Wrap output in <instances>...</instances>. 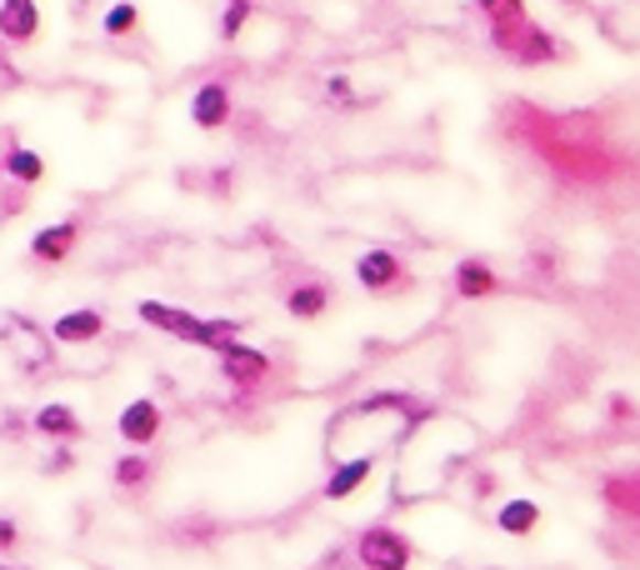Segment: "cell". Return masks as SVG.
<instances>
[{
  "label": "cell",
  "instance_id": "cell-18",
  "mask_svg": "<svg viewBox=\"0 0 640 570\" xmlns=\"http://www.w3.org/2000/svg\"><path fill=\"white\" fill-rule=\"evenodd\" d=\"M496 526H500V536H531L541 526V506L535 501H500Z\"/></svg>",
  "mask_w": 640,
  "mask_h": 570
},
{
  "label": "cell",
  "instance_id": "cell-7",
  "mask_svg": "<svg viewBox=\"0 0 640 570\" xmlns=\"http://www.w3.org/2000/svg\"><path fill=\"white\" fill-rule=\"evenodd\" d=\"M506 61L525 65V71H535V65H555V61H565V41H561L555 31H545L541 21H525Z\"/></svg>",
  "mask_w": 640,
  "mask_h": 570
},
{
  "label": "cell",
  "instance_id": "cell-15",
  "mask_svg": "<svg viewBox=\"0 0 640 570\" xmlns=\"http://www.w3.org/2000/svg\"><path fill=\"white\" fill-rule=\"evenodd\" d=\"M285 311H291L295 321H321V315L330 311V286L326 280H301V286H291V291H285Z\"/></svg>",
  "mask_w": 640,
  "mask_h": 570
},
{
  "label": "cell",
  "instance_id": "cell-27",
  "mask_svg": "<svg viewBox=\"0 0 640 570\" xmlns=\"http://www.w3.org/2000/svg\"><path fill=\"white\" fill-rule=\"evenodd\" d=\"M565 6H581V0H565Z\"/></svg>",
  "mask_w": 640,
  "mask_h": 570
},
{
  "label": "cell",
  "instance_id": "cell-4",
  "mask_svg": "<svg viewBox=\"0 0 640 570\" xmlns=\"http://www.w3.org/2000/svg\"><path fill=\"white\" fill-rule=\"evenodd\" d=\"M356 286L366 295H401V291H411V266L395 250L376 246L356 260Z\"/></svg>",
  "mask_w": 640,
  "mask_h": 570
},
{
  "label": "cell",
  "instance_id": "cell-2",
  "mask_svg": "<svg viewBox=\"0 0 640 570\" xmlns=\"http://www.w3.org/2000/svg\"><path fill=\"white\" fill-rule=\"evenodd\" d=\"M135 315H141L151 331L175 335V341H185V345H206V351H220V345H230L240 335V321H206V315L181 311V305H165V301H141Z\"/></svg>",
  "mask_w": 640,
  "mask_h": 570
},
{
  "label": "cell",
  "instance_id": "cell-14",
  "mask_svg": "<svg viewBox=\"0 0 640 570\" xmlns=\"http://www.w3.org/2000/svg\"><path fill=\"white\" fill-rule=\"evenodd\" d=\"M31 426L45 435V441H55V445H70V441H80V435H86L80 416L66 406V400H51V406H41V410H35Z\"/></svg>",
  "mask_w": 640,
  "mask_h": 570
},
{
  "label": "cell",
  "instance_id": "cell-8",
  "mask_svg": "<svg viewBox=\"0 0 640 570\" xmlns=\"http://www.w3.org/2000/svg\"><path fill=\"white\" fill-rule=\"evenodd\" d=\"M80 246V221H51V226H41L31 236V260L35 266H66L70 256H76Z\"/></svg>",
  "mask_w": 640,
  "mask_h": 570
},
{
  "label": "cell",
  "instance_id": "cell-23",
  "mask_svg": "<svg viewBox=\"0 0 640 570\" xmlns=\"http://www.w3.org/2000/svg\"><path fill=\"white\" fill-rule=\"evenodd\" d=\"M15 546H21V526L11 516H0V556H11Z\"/></svg>",
  "mask_w": 640,
  "mask_h": 570
},
{
  "label": "cell",
  "instance_id": "cell-16",
  "mask_svg": "<svg viewBox=\"0 0 640 570\" xmlns=\"http://www.w3.org/2000/svg\"><path fill=\"white\" fill-rule=\"evenodd\" d=\"M370 471H376V455H356V461H340L336 471H330V481H326V501H350V495L360 491V485L370 481Z\"/></svg>",
  "mask_w": 640,
  "mask_h": 570
},
{
  "label": "cell",
  "instance_id": "cell-12",
  "mask_svg": "<svg viewBox=\"0 0 640 570\" xmlns=\"http://www.w3.org/2000/svg\"><path fill=\"white\" fill-rule=\"evenodd\" d=\"M0 41L21 45V51L41 41V6L35 0H0Z\"/></svg>",
  "mask_w": 640,
  "mask_h": 570
},
{
  "label": "cell",
  "instance_id": "cell-20",
  "mask_svg": "<svg viewBox=\"0 0 640 570\" xmlns=\"http://www.w3.org/2000/svg\"><path fill=\"white\" fill-rule=\"evenodd\" d=\"M110 475H116L120 491H145V485H151V475H155V465H151V455H145V451H131V455H120Z\"/></svg>",
  "mask_w": 640,
  "mask_h": 570
},
{
  "label": "cell",
  "instance_id": "cell-10",
  "mask_svg": "<svg viewBox=\"0 0 640 570\" xmlns=\"http://www.w3.org/2000/svg\"><path fill=\"white\" fill-rule=\"evenodd\" d=\"M230 116H236V100H230L226 80H206V86H196V96H191V126L196 130H226Z\"/></svg>",
  "mask_w": 640,
  "mask_h": 570
},
{
  "label": "cell",
  "instance_id": "cell-13",
  "mask_svg": "<svg viewBox=\"0 0 640 570\" xmlns=\"http://www.w3.org/2000/svg\"><path fill=\"white\" fill-rule=\"evenodd\" d=\"M451 286H456L460 301H490V295L500 291V276L486 256H466V260H456V270H451Z\"/></svg>",
  "mask_w": 640,
  "mask_h": 570
},
{
  "label": "cell",
  "instance_id": "cell-6",
  "mask_svg": "<svg viewBox=\"0 0 640 570\" xmlns=\"http://www.w3.org/2000/svg\"><path fill=\"white\" fill-rule=\"evenodd\" d=\"M161 426H165V416H161V406H155L151 396L131 400V406L116 416V435L131 445V451H145V445L161 441Z\"/></svg>",
  "mask_w": 640,
  "mask_h": 570
},
{
  "label": "cell",
  "instance_id": "cell-17",
  "mask_svg": "<svg viewBox=\"0 0 640 570\" xmlns=\"http://www.w3.org/2000/svg\"><path fill=\"white\" fill-rule=\"evenodd\" d=\"M0 171H6V181L41 185L45 181V155L31 151V146H21V140H11V146H6V155H0Z\"/></svg>",
  "mask_w": 640,
  "mask_h": 570
},
{
  "label": "cell",
  "instance_id": "cell-3",
  "mask_svg": "<svg viewBox=\"0 0 640 570\" xmlns=\"http://www.w3.org/2000/svg\"><path fill=\"white\" fill-rule=\"evenodd\" d=\"M356 560H360V570H411L415 546L405 530L376 520V526H366L356 536Z\"/></svg>",
  "mask_w": 640,
  "mask_h": 570
},
{
  "label": "cell",
  "instance_id": "cell-11",
  "mask_svg": "<svg viewBox=\"0 0 640 570\" xmlns=\"http://www.w3.org/2000/svg\"><path fill=\"white\" fill-rule=\"evenodd\" d=\"M106 311H96V305H76V311L66 315H55L51 321V341L55 345H90L106 335Z\"/></svg>",
  "mask_w": 640,
  "mask_h": 570
},
{
  "label": "cell",
  "instance_id": "cell-9",
  "mask_svg": "<svg viewBox=\"0 0 640 570\" xmlns=\"http://www.w3.org/2000/svg\"><path fill=\"white\" fill-rule=\"evenodd\" d=\"M476 11L486 15V25H490V45H496L500 55H510V45H516L521 25L531 21L525 0H476Z\"/></svg>",
  "mask_w": 640,
  "mask_h": 570
},
{
  "label": "cell",
  "instance_id": "cell-25",
  "mask_svg": "<svg viewBox=\"0 0 640 570\" xmlns=\"http://www.w3.org/2000/svg\"><path fill=\"white\" fill-rule=\"evenodd\" d=\"M326 90H330V100H350V80L346 76H330Z\"/></svg>",
  "mask_w": 640,
  "mask_h": 570
},
{
  "label": "cell",
  "instance_id": "cell-5",
  "mask_svg": "<svg viewBox=\"0 0 640 570\" xmlns=\"http://www.w3.org/2000/svg\"><path fill=\"white\" fill-rule=\"evenodd\" d=\"M216 355H220V376H226L236 390H256L275 370L271 355H265V351H250V345H240V341L220 345Z\"/></svg>",
  "mask_w": 640,
  "mask_h": 570
},
{
  "label": "cell",
  "instance_id": "cell-21",
  "mask_svg": "<svg viewBox=\"0 0 640 570\" xmlns=\"http://www.w3.org/2000/svg\"><path fill=\"white\" fill-rule=\"evenodd\" d=\"M250 15H256V0H226V11H220V41H240Z\"/></svg>",
  "mask_w": 640,
  "mask_h": 570
},
{
  "label": "cell",
  "instance_id": "cell-1",
  "mask_svg": "<svg viewBox=\"0 0 640 570\" xmlns=\"http://www.w3.org/2000/svg\"><path fill=\"white\" fill-rule=\"evenodd\" d=\"M531 140H535V151H541V161L571 185H600V181H610V175L620 171L616 155H610L596 136L581 130V120L535 116V136Z\"/></svg>",
  "mask_w": 640,
  "mask_h": 570
},
{
  "label": "cell",
  "instance_id": "cell-22",
  "mask_svg": "<svg viewBox=\"0 0 640 570\" xmlns=\"http://www.w3.org/2000/svg\"><path fill=\"white\" fill-rule=\"evenodd\" d=\"M25 205H31V185H21V181H6V185H0V221L21 216Z\"/></svg>",
  "mask_w": 640,
  "mask_h": 570
},
{
  "label": "cell",
  "instance_id": "cell-19",
  "mask_svg": "<svg viewBox=\"0 0 640 570\" xmlns=\"http://www.w3.org/2000/svg\"><path fill=\"white\" fill-rule=\"evenodd\" d=\"M135 31H141V6H135V0H116V6L100 15V35H110V41H131Z\"/></svg>",
  "mask_w": 640,
  "mask_h": 570
},
{
  "label": "cell",
  "instance_id": "cell-24",
  "mask_svg": "<svg viewBox=\"0 0 640 570\" xmlns=\"http://www.w3.org/2000/svg\"><path fill=\"white\" fill-rule=\"evenodd\" d=\"M610 416H616V420H630V416H636V400H626V396H610Z\"/></svg>",
  "mask_w": 640,
  "mask_h": 570
},
{
  "label": "cell",
  "instance_id": "cell-26",
  "mask_svg": "<svg viewBox=\"0 0 640 570\" xmlns=\"http://www.w3.org/2000/svg\"><path fill=\"white\" fill-rule=\"evenodd\" d=\"M45 471H70V455H66V451H55L51 461H45Z\"/></svg>",
  "mask_w": 640,
  "mask_h": 570
}]
</instances>
